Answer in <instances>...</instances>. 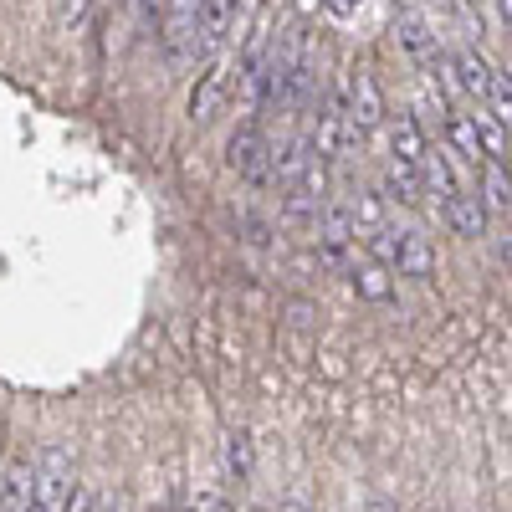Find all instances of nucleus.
Listing matches in <instances>:
<instances>
[{"instance_id": "nucleus-1", "label": "nucleus", "mask_w": 512, "mask_h": 512, "mask_svg": "<svg viewBox=\"0 0 512 512\" xmlns=\"http://www.w3.org/2000/svg\"><path fill=\"white\" fill-rule=\"evenodd\" d=\"M72 497V451L47 446L31 461V507L26 512H62Z\"/></svg>"}, {"instance_id": "nucleus-2", "label": "nucleus", "mask_w": 512, "mask_h": 512, "mask_svg": "<svg viewBox=\"0 0 512 512\" xmlns=\"http://www.w3.org/2000/svg\"><path fill=\"white\" fill-rule=\"evenodd\" d=\"M226 164L236 169L241 180H251V185H272V144H267L262 128L241 123L231 134V144H226Z\"/></svg>"}, {"instance_id": "nucleus-3", "label": "nucleus", "mask_w": 512, "mask_h": 512, "mask_svg": "<svg viewBox=\"0 0 512 512\" xmlns=\"http://www.w3.org/2000/svg\"><path fill=\"white\" fill-rule=\"evenodd\" d=\"M349 144H359V134L349 128L344 98H328V103H323V113H318V123H313V134H308V149H313L318 159H338Z\"/></svg>"}, {"instance_id": "nucleus-4", "label": "nucleus", "mask_w": 512, "mask_h": 512, "mask_svg": "<svg viewBox=\"0 0 512 512\" xmlns=\"http://www.w3.org/2000/svg\"><path fill=\"white\" fill-rule=\"evenodd\" d=\"M236 31V0H200L195 11V57L221 52Z\"/></svg>"}, {"instance_id": "nucleus-5", "label": "nucleus", "mask_w": 512, "mask_h": 512, "mask_svg": "<svg viewBox=\"0 0 512 512\" xmlns=\"http://www.w3.org/2000/svg\"><path fill=\"white\" fill-rule=\"evenodd\" d=\"M344 113H349V128L364 139L369 128H379L384 123V93H379V82L359 67L354 77H349V98H344Z\"/></svg>"}, {"instance_id": "nucleus-6", "label": "nucleus", "mask_w": 512, "mask_h": 512, "mask_svg": "<svg viewBox=\"0 0 512 512\" xmlns=\"http://www.w3.org/2000/svg\"><path fill=\"white\" fill-rule=\"evenodd\" d=\"M390 272L425 282V277L436 272V251H431V241H425L420 231H395V262H390Z\"/></svg>"}, {"instance_id": "nucleus-7", "label": "nucleus", "mask_w": 512, "mask_h": 512, "mask_svg": "<svg viewBox=\"0 0 512 512\" xmlns=\"http://www.w3.org/2000/svg\"><path fill=\"white\" fill-rule=\"evenodd\" d=\"M441 210H446V226H451L456 236H472V241H477V236H487V205H482L477 195L456 190Z\"/></svg>"}, {"instance_id": "nucleus-8", "label": "nucleus", "mask_w": 512, "mask_h": 512, "mask_svg": "<svg viewBox=\"0 0 512 512\" xmlns=\"http://www.w3.org/2000/svg\"><path fill=\"white\" fill-rule=\"evenodd\" d=\"M477 175H482L477 200L487 205V216H492V210H512V169H507L502 159H482Z\"/></svg>"}, {"instance_id": "nucleus-9", "label": "nucleus", "mask_w": 512, "mask_h": 512, "mask_svg": "<svg viewBox=\"0 0 512 512\" xmlns=\"http://www.w3.org/2000/svg\"><path fill=\"white\" fill-rule=\"evenodd\" d=\"M451 77H456V93H466V98H487V77H492V67L482 62V52H472V47H466V52H456L451 57Z\"/></svg>"}, {"instance_id": "nucleus-10", "label": "nucleus", "mask_w": 512, "mask_h": 512, "mask_svg": "<svg viewBox=\"0 0 512 512\" xmlns=\"http://www.w3.org/2000/svg\"><path fill=\"white\" fill-rule=\"evenodd\" d=\"M395 41H400V47H405L415 62H431V57H436V31L425 26L415 11H405V16L395 21Z\"/></svg>"}, {"instance_id": "nucleus-11", "label": "nucleus", "mask_w": 512, "mask_h": 512, "mask_svg": "<svg viewBox=\"0 0 512 512\" xmlns=\"http://www.w3.org/2000/svg\"><path fill=\"white\" fill-rule=\"evenodd\" d=\"M384 190H390V200H400V205H420V195H425L420 164H410V159H395V154H390V175H384Z\"/></svg>"}, {"instance_id": "nucleus-12", "label": "nucleus", "mask_w": 512, "mask_h": 512, "mask_svg": "<svg viewBox=\"0 0 512 512\" xmlns=\"http://www.w3.org/2000/svg\"><path fill=\"white\" fill-rule=\"evenodd\" d=\"M221 93H226V67L216 62V67H205L200 72V82H195V93H190V118H216V103H221Z\"/></svg>"}, {"instance_id": "nucleus-13", "label": "nucleus", "mask_w": 512, "mask_h": 512, "mask_svg": "<svg viewBox=\"0 0 512 512\" xmlns=\"http://www.w3.org/2000/svg\"><path fill=\"white\" fill-rule=\"evenodd\" d=\"M349 287L364 297V303H390V292H395L390 272H384L379 262H354L349 267Z\"/></svg>"}, {"instance_id": "nucleus-14", "label": "nucleus", "mask_w": 512, "mask_h": 512, "mask_svg": "<svg viewBox=\"0 0 512 512\" xmlns=\"http://www.w3.org/2000/svg\"><path fill=\"white\" fill-rule=\"evenodd\" d=\"M472 128H477V144H482V159H502L507 164V123L487 108L472 113Z\"/></svg>"}, {"instance_id": "nucleus-15", "label": "nucleus", "mask_w": 512, "mask_h": 512, "mask_svg": "<svg viewBox=\"0 0 512 512\" xmlns=\"http://www.w3.org/2000/svg\"><path fill=\"white\" fill-rule=\"evenodd\" d=\"M420 180H425V190H441L446 200L461 190V185H456V169H451V159H446V149H425V154H420Z\"/></svg>"}, {"instance_id": "nucleus-16", "label": "nucleus", "mask_w": 512, "mask_h": 512, "mask_svg": "<svg viewBox=\"0 0 512 512\" xmlns=\"http://www.w3.org/2000/svg\"><path fill=\"white\" fill-rule=\"evenodd\" d=\"M349 216H354V236H359V231H364V236L384 231V195H379V190H359V195L349 200Z\"/></svg>"}, {"instance_id": "nucleus-17", "label": "nucleus", "mask_w": 512, "mask_h": 512, "mask_svg": "<svg viewBox=\"0 0 512 512\" xmlns=\"http://www.w3.org/2000/svg\"><path fill=\"white\" fill-rule=\"evenodd\" d=\"M390 149H395V159L420 164V154H425V134H420V123H415L410 113H400V118L390 123Z\"/></svg>"}, {"instance_id": "nucleus-18", "label": "nucleus", "mask_w": 512, "mask_h": 512, "mask_svg": "<svg viewBox=\"0 0 512 512\" xmlns=\"http://www.w3.org/2000/svg\"><path fill=\"white\" fill-rule=\"evenodd\" d=\"M226 472H231V482H251V472H256L251 431H231V436H226Z\"/></svg>"}, {"instance_id": "nucleus-19", "label": "nucleus", "mask_w": 512, "mask_h": 512, "mask_svg": "<svg viewBox=\"0 0 512 512\" xmlns=\"http://www.w3.org/2000/svg\"><path fill=\"white\" fill-rule=\"evenodd\" d=\"M318 236H323V246H338V251H344V246L354 241V216H349V205H323Z\"/></svg>"}, {"instance_id": "nucleus-20", "label": "nucleus", "mask_w": 512, "mask_h": 512, "mask_svg": "<svg viewBox=\"0 0 512 512\" xmlns=\"http://www.w3.org/2000/svg\"><path fill=\"white\" fill-rule=\"evenodd\" d=\"M446 139L461 159L482 164V144H477V128H472V113H446Z\"/></svg>"}, {"instance_id": "nucleus-21", "label": "nucleus", "mask_w": 512, "mask_h": 512, "mask_svg": "<svg viewBox=\"0 0 512 512\" xmlns=\"http://www.w3.org/2000/svg\"><path fill=\"white\" fill-rule=\"evenodd\" d=\"M6 512H26L31 507V461H16L6 472V502H0Z\"/></svg>"}, {"instance_id": "nucleus-22", "label": "nucleus", "mask_w": 512, "mask_h": 512, "mask_svg": "<svg viewBox=\"0 0 512 512\" xmlns=\"http://www.w3.org/2000/svg\"><path fill=\"white\" fill-rule=\"evenodd\" d=\"M482 108H487V113H497L502 123H512V72H497V67H492Z\"/></svg>"}, {"instance_id": "nucleus-23", "label": "nucleus", "mask_w": 512, "mask_h": 512, "mask_svg": "<svg viewBox=\"0 0 512 512\" xmlns=\"http://www.w3.org/2000/svg\"><path fill=\"white\" fill-rule=\"evenodd\" d=\"M282 216H287L292 226H318V216H323V205H318V200H308L303 190L292 185V190L282 195Z\"/></svg>"}, {"instance_id": "nucleus-24", "label": "nucleus", "mask_w": 512, "mask_h": 512, "mask_svg": "<svg viewBox=\"0 0 512 512\" xmlns=\"http://www.w3.org/2000/svg\"><path fill=\"white\" fill-rule=\"evenodd\" d=\"M98 487H72V497H67V507L62 512H98Z\"/></svg>"}, {"instance_id": "nucleus-25", "label": "nucleus", "mask_w": 512, "mask_h": 512, "mask_svg": "<svg viewBox=\"0 0 512 512\" xmlns=\"http://www.w3.org/2000/svg\"><path fill=\"white\" fill-rule=\"evenodd\" d=\"M200 0H169V21H195Z\"/></svg>"}, {"instance_id": "nucleus-26", "label": "nucleus", "mask_w": 512, "mask_h": 512, "mask_svg": "<svg viewBox=\"0 0 512 512\" xmlns=\"http://www.w3.org/2000/svg\"><path fill=\"white\" fill-rule=\"evenodd\" d=\"M195 512H236V507H231L226 497H200V502H195Z\"/></svg>"}, {"instance_id": "nucleus-27", "label": "nucleus", "mask_w": 512, "mask_h": 512, "mask_svg": "<svg viewBox=\"0 0 512 512\" xmlns=\"http://www.w3.org/2000/svg\"><path fill=\"white\" fill-rule=\"evenodd\" d=\"M308 318H313V308H308V303H292V323H297V328H303Z\"/></svg>"}, {"instance_id": "nucleus-28", "label": "nucleus", "mask_w": 512, "mask_h": 512, "mask_svg": "<svg viewBox=\"0 0 512 512\" xmlns=\"http://www.w3.org/2000/svg\"><path fill=\"white\" fill-rule=\"evenodd\" d=\"M497 11H502V26L512 31V0H497Z\"/></svg>"}, {"instance_id": "nucleus-29", "label": "nucleus", "mask_w": 512, "mask_h": 512, "mask_svg": "<svg viewBox=\"0 0 512 512\" xmlns=\"http://www.w3.org/2000/svg\"><path fill=\"white\" fill-rule=\"evenodd\" d=\"M6 472L11 466H6V456H0V502H6Z\"/></svg>"}, {"instance_id": "nucleus-30", "label": "nucleus", "mask_w": 512, "mask_h": 512, "mask_svg": "<svg viewBox=\"0 0 512 512\" xmlns=\"http://www.w3.org/2000/svg\"><path fill=\"white\" fill-rule=\"evenodd\" d=\"M328 6H333V11H354V6H359V0H328Z\"/></svg>"}, {"instance_id": "nucleus-31", "label": "nucleus", "mask_w": 512, "mask_h": 512, "mask_svg": "<svg viewBox=\"0 0 512 512\" xmlns=\"http://www.w3.org/2000/svg\"><path fill=\"white\" fill-rule=\"evenodd\" d=\"M369 512H400L395 502H369Z\"/></svg>"}, {"instance_id": "nucleus-32", "label": "nucleus", "mask_w": 512, "mask_h": 512, "mask_svg": "<svg viewBox=\"0 0 512 512\" xmlns=\"http://www.w3.org/2000/svg\"><path fill=\"white\" fill-rule=\"evenodd\" d=\"M62 6H67V16H82V0H62Z\"/></svg>"}, {"instance_id": "nucleus-33", "label": "nucleus", "mask_w": 512, "mask_h": 512, "mask_svg": "<svg viewBox=\"0 0 512 512\" xmlns=\"http://www.w3.org/2000/svg\"><path fill=\"white\" fill-rule=\"evenodd\" d=\"M282 512H313V507H308V502H287Z\"/></svg>"}, {"instance_id": "nucleus-34", "label": "nucleus", "mask_w": 512, "mask_h": 512, "mask_svg": "<svg viewBox=\"0 0 512 512\" xmlns=\"http://www.w3.org/2000/svg\"><path fill=\"white\" fill-rule=\"evenodd\" d=\"M149 512H169V507H149Z\"/></svg>"}, {"instance_id": "nucleus-35", "label": "nucleus", "mask_w": 512, "mask_h": 512, "mask_svg": "<svg viewBox=\"0 0 512 512\" xmlns=\"http://www.w3.org/2000/svg\"><path fill=\"white\" fill-rule=\"evenodd\" d=\"M190 512H195V507H190Z\"/></svg>"}]
</instances>
